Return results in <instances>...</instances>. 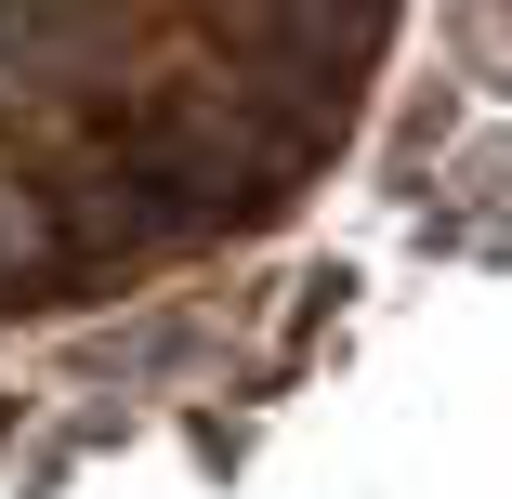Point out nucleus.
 <instances>
[{
    "instance_id": "obj_1",
    "label": "nucleus",
    "mask_w": 512,
    "mask_h": 499,
    "mask_svg": "<svg viewBox=\"0 0 512 499\" xmlns=\"http://www.w3.org/2000/svg\"><path fill=\"white\" fill-rule=\"evenodd\" d=\"M53 263V224H40V197L14 184V171H0V303H14V289Z\"/></svg>"
}]
</instances>
